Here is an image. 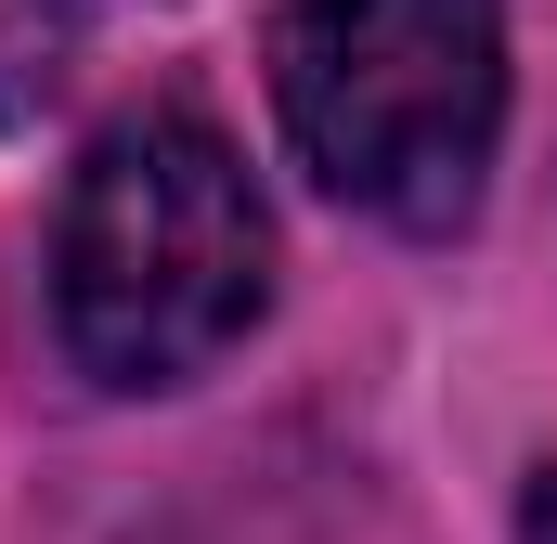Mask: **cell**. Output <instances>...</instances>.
Returning a JSON list of instances; mask_svg holds the SVG:
<instances>
[{"mask_svg": "<svg viewBox=\"0 0 557 544\" xmlns=\"http://www.w3.org/2000/svg\"><path fill=\"white\" fill-rule=\"evenodd\" d=\"M273 298V221L221 118L143 104L104 118L52 208V337L91 390L208 376Z\"/></svg>", "mask_w": 557, "mask_h": 544, "instance_id": "1", "label": "cell"}, {"mask_svg": "<svg viewBox=\"0 0 557 544\" xmlns=\"http://www.w3.org/2000/svg\"><path fill=\"white\" fill-rule=\"evenodd\" d=\"M273 118L337 208L454 234L506 143V0H285Z\"/></svg>", "mask_w": 557, "mask_h": 544, "instance_id": "2", "label": "cell"}, {"mask_svg": "<svg viewBox=\"0 0 557 544\" xmlns=\"http://www.w3.org/2000/svg\"><path fill=\"white\" fill-rule=\"evenodd\" d=\"M91 0H0V131H26L65 78H78Z\"/></svg>", "mask_w": 557, "mask_h": 544, "instance_id": "3", "label": "cell"}]
</instances>
